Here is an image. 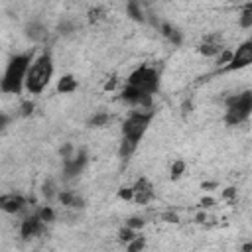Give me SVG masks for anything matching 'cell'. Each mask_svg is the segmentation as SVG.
<instances>
[{
  "label": "cell",
  "mask_w": 252,
  "mask_h": 252,
  "mask_svg": "<svg viewBox=\"0 0 252 252\" xmlns=\"http://www.w3.org/2000/svg\"><path fill=\"white\" fill-rule=\"evenodd\" d=\"M24 205H26V199H24L22 195L10 193V195H2V197H0V207H2V211H6V213H18V211L24 209Z\"/></svg>",
  "instance_id": "cell-9"
},
{
  "label": "cell",
  "mask_w": 252,
  "mask_h": 252,
  "mask_svg": "<svg viewBox=\"0 0 252 252\" xmlns=\"http://www.w3.org/2000/svg\"><path fill=\"white\" fill-rule=\"evenodd\" d=\"M43 193H45V197H47V199H51V197H53V193H55L53 183H45V185H43Z\"/></svg>",
  "instance_id": "cell-26"
},
{
  "label": "cell",
  "mask_w": 252,
  "mask_h": 252,
  "mask_svg": "<svg viewBox=\"0 0 252 252\" xmlns=\"http://www.w3.org/2000/svg\"><path fill=\"white\" fill-rule=\"evenodd\" d=\"M128 14H130L134 20H142V18H144V14H142V10H140V6H138L136 0H130V2H128Z\"/></svg>",
  "instance_id": "cell-17"
},
{
  "label": "cell",
  "mask_w": 252,
  "mask_h": 252,
  "mask_svg": "<svg viewBox=\"0 0 252 252\" xmlns=\"http://www.w3.org/2000/svg\"><path fill=\"white\" fill-rule=\"evenodd\" d=\"M244 8H248V10H252V2H250V4H246Z\"/></svg>",
  "instance_id": "cell-28"
},
{
  "label": "cell",
  "mask_w": 252,
  "mask_h": 252,
  "mask_svg": "<svg viewBox=\"0 0 252 252\" xmlns=\"http://www.w3.org/2000/svg\"><path fill=\"white\" fill-rule=\"evenodd\" d=\"M32 110H33V104H32V102H26V104L22 106V112H24V114H30Z\"/></svg>",
  "instance_id": "cell-27"
},
{
  "label": "cell",
  "mask_w": 252,
  "mask_h": 252,
  "mask_svg": "<svg viewBox=\"0 0 252 252\" xmlns=\"http://www.w3.org/2000/svg\"><path fill=\"white\" fill-rule=\"evenodd\" d=\"M37 215L41 217V220H43V222H49V220H53V219H55V213H53V209H49V207H43Z\"/></svg>",
  "instance_id": "cell-20"
},
{
  "label": "cell",
  "mask_w": 252,
  "mask_h": 252,
  "mask_svg": "<svg viewBox=\"0 0 252 252\" xmlns=\"http://www.w3.org/2000/svg\"><path fill=\"white\" fill-rule=\"evenodd\" d=\"M134 238H136L134 228L126 226V228H122V230H120V240H122V242H130V240H134Z\"/></svg>",
  "instance_id": "cell-21"
},
{
  "label": "cell",
  "mask_w": 252,
  "mask_h": 252,
  "mask_svg": "<svg viewBox=\"0 0 252 252\" xmlns=\"http://www.w3.org/2000/svg\"><path fill=\"white\" fill-rule=\"evenodd\" d=\"M158 83H159V79H158V71L156 69H152V67H138L134 73H130V77H128V85H132V87H136V89H140L142 93H146V94H154L156 91H158Z\"/></svg>",
  "instance_id": "cell-5"
},
{
  "label": "cell",
  "mask_w": 252,
  "mask_h": 252,
  "mask_svg": "<svg viewBox=\"0 0 252 252\" xmlns=\"http://www.w3.org/2000/svg\"><path fill=\"white\" fill-rule=\"evenodd\" d=\"M59 201L67 207H83V199L77 195V193H71V191H63L59 193Z\"/></svg>",
  "instance_id": "cell-12"
},
{
  "label": "cell",
  "mask_w": 252,
  "mask_h": 252,
  "mask_svg": "<svg viewBox=\"0 0 252 252\" xmlns=\"http://www.w3.org/2000/svg\"><path fill=\"white\" fill-rule=\"evenodd\" d=\"M104 18V10L102 8H93L91 12H89V20L91 22H98V20H102Z\"/></svg>",
  "instance_id": "cell-23"
},
{
  "label": "cell",
  "mask_w": 252,
  "mask_h": 252,
  "mask_svg": "<svg viewBox=\"0 0 252 252\" xmlns=\"http://www.w3.org/2000/svg\"><path fill=\"white\" fill-rule=\"evenodd\" d=\"M28 35H30L32 39H41V37L45 35V28H43L41 24L33 22V24L28 26Z\"/></svg>",
  "instance_id": "cell-14"
},
{
  "label": "cell",
  "mask_w": 252,
  "mask_h": 252,
  "mask_svg": "<svg viewBox=\"0 0 252 252\" xmlns=\"http://www.w3.org/2000/svg\"><path fill=\"white\" fill-rule=\"evenodd\" d=\"M32 65V55L24 53V55H14L6 67L4 79H2V91L10 93V94H18L22 91V87L26 85V75L28 69Z\"/></svg>",
  "instance_id": "cell-2"
},
{
  "label": "cell",
  "mask_w": 252,
  "mask_h": 252,
  "mask_svg": "<svg viewBox=\"0 0 252 252\" xmlns=\"http://www.w3.org/2000/svg\"><path fill=\"white\" fill-rule=\"evenodd\" d=\"M126 226H130V228H140V226H144V220H142L140 217H132V219L126 220Z\"/></svg>",
  "instance_id": "cell-24"
},
{
  "label": "cell",
  "mask_w": 252,
  "mask_h": 252,
  "mask_svg": "<svg viewBox=\"0 0 252 252\" xmlns=\"http://www.w3.org/2000/svg\"><path fill=\"white\" fill-rule=\"evenodd\" d=\"M75 89H77V81H75L71 75L61 77V79H59V83H57V91H59V93H63V94L73 93Z\"/></svg>",
  "instance_id": "cell-13"
},
{
  "label": "cell",
  "mask_w": 252,
  "mask_h": 252,
  "mask_svg": "<svg viewBox=\"0 0 252 252\" xmlns=\"http://www.w3.org/2000/svg\"><path fill=\"white\" fill-rule=\"evenodd\" d=\"M150 120H152V110H144V112L134 110L126 118V122L122 126V146H120L122 158H128L136 150L138 142L142 140V136L146 134V130L150 126Z\"/></svg>",
  "instance_id": "cell-1"
},
{
  "label": "cell",
  "mask_w": 252,
  "mask_h": 252,
  "mask_svg": "<svg viewBox=\"0 0 252 252\" xmlns=\"http://www.w3.org/2000/svg\"><path fill=\"white\" fill-rule=\"evenodd\" d=\"M185 171V161H181V159H177L173 165H171V177L173 179H177V177H181V173Z\"/></svg>",
  "instance_id": "cell-19"
},
{
  "label": "cell",
  "mask_w": 252,
  "mask_h": 252,
  "mask_svg": "<svg viewBox=\"0 0 252 252\" xmlns=\"http://www.w3.org/2000/svg\"><path fill=\"white\" fill-rule=\"evenodd\" d=\"M53 75V61H51V55L49 53H43L39 55L28 69V75H26V89L28 93L32 94H39L47 85H49V79Z\"/></svg>",
  "instance_id": "cell-3"
},
{
  "label": "cell",
  "mask_w": 252,
  "mask_h": 252,
  "mask_svg": "<svg viewBox=\"0 0 252 252\" xmlns=\"http://www.w3.org/2000/svg\"><path fill=\"white\" fill-rule=\"evenodd\" d=\"M134 201L140 203V205H146L154 199V185L146 179V177H140L136 183H134Z\"/></svg>",
  "instance_id": "cell-7"
},
{
  "label": "cell",
  "mask_w": 252,
  "mask_h": 252,
  "mask_svg": "<svg viewBox=\"0 0 252 252\" xmlns=\"http://www.w3.org/2000/svg\"><path fill=\"white\" fill-rule=\"evenodd\" d=\"M118 195H120L122 199H134V189H132V187H122Z\"/></svg>",
  "instance_id": "cell-25"
},
{
  "label": "cell",
  "mask_w": 252,
  "mask_h": 252,
  "mask_svg": "<svg viewBox=\"0 0 252 252\" xmlns=\"http://www.w3.org/2000/svg\"><path fill=\"white\" fill-rule=\"evenodd\" d=\"M161 33H163L165 37H169V39H171L175 45H179V43H181V35H179V32H177V30H173L171 26L163 24V26H161Z\"/></svg>",
  "instance_id": "cell-15"
},
{
  "label": "cell",
  "mask_w": 252,
  "mask_h": 252,
  "mask_svg": "<svg viewBox=\"0 0 252 252\" xmlns=\"http://www.w3.org/2000/svg\"><path fill=\"white\" fill-rule=\"evenodd\" d=\"M248 65H252V39L240 43L236 47V51H232V59H230V63L224 65V71H238Z\"/></svg>",
  "instance_id": "cell-6"
},
{
  "label": "cell",
  "mask_w": 252,
  "mask_h": 252,
  "mask_svg": "<svg viewBox=\"0 0 252 252\" xmlns=\"http://www.w3.org/2000/svg\"><path fill=\"white\" fill-rule=\"evenodd\" d=\"M85 163H87V154H85V152H79L77 156H73V158L65 159L63 171H65V175H67V177H73V175H77V173L85 167Z\"/></svg>",
  "instance_id": "cell-11"
},
{
  "label": "cell",
  "mask_w": 252,
  "mask_h": 252,
  "mask_svg": "<svg viewBox=\"0 0 252 252\" xmlns=\"http://www.w3.org/2000/svg\"><path fill=\"white\" fill-rule=\"evenodd\" d=\"M222 49H224V47H222V39H220V35H207V37L203 39L201 47H199V51H201L203 55H207V57L219 55Z\"/></svg>",
  "instance_id": "cell-8"
},
{
  "label": "cell",
  "mask_w": 252,
  "mask_h": 252,
  "mask_svg": "<svg viewBox=\"0 0 252 252\" xmlns=\"http://www.w3.org/2000/svg\"><path fill=\"white\" fill-rule=\"evenodd\" d=\"M144 244H146V242H144V238H142V236H136L134 240H130V242H128V250H130V252L140 250V248H144Z\"/></svg>",
  "instance_id": "cell-22"
},
{
  "label": "cell",
  "mask_w": 252,
  "mask_h": 252,
  "mask_svg": "<svg viewBox=\"0 0 252 252\" xmlns=\"http://www.w3.org/2000/svg\"><path fill=\"white\" fill-rule=\"evenodd\" d=\"M108 120H110V116L106 112H98L89 120V126H104V124H108Z\"/></svg>",
  "instance_id": "cell-16"
},
{
  "label": "cell",
  "mask_w": 252,
  "mask_h": 252,
  "mask_svg": "<svg viewBox=\"0 0 252 252\" xmlns=\"http://www.w3.org/2000/svg\"><path fill=\"white\" fill-rule=\"evenodd\" d=\"M252 114V91H244L240 94L228 96L226 98V114L224 122L228 126H236L244 122Z\"/></svg>",
  "instance_id": "cell-4"
},
{
  "label": "cell",
  "mask_w": 252,
  "mask_h": 252,
  "mask_svg": "<svg viewBox=\"0 0 252 252\" xmlns=\"http://www.w3.org/2000/svg\"><path fill=\"white\" fill-rule=\"evenodd\" d=\"M41 228H43V220H41V217H39V215H33V217H28V219L22 222L20 232H22L24 238H32V236L39 234Z\"/></svg>",
  "instance_id": "cell-10"
},
{
  "label": "cell",
  "mask_w": 252,
  "mask_h": 252,
  "mask_svg": "<svg viewBox=\"0 0 252 252\" xmlns=\"http://www.w3.org/2000/svg\"><path fill=\"white\" fill-rule=\"evenodd\" d=\"M238 24H240L242 28H250V26H252V10L244 8V10H242V14H240Z\"/></svg>",
  "instance_id": "cell-18"
}]
</instances>
